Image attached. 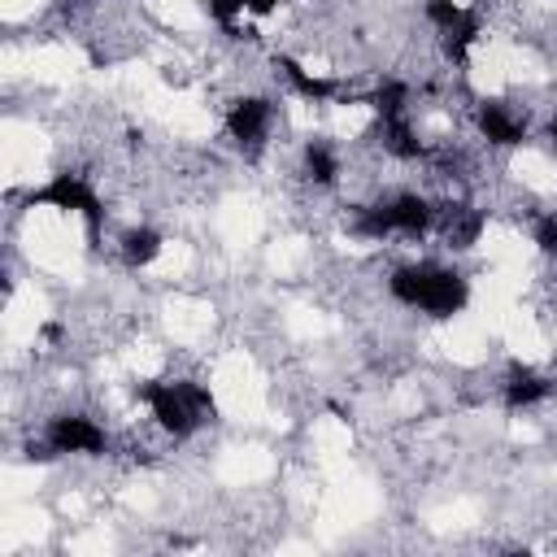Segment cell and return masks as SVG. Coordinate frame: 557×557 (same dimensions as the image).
<instances>
[{"instance_id":"obj_1","label":"cell","mask_w":557,"mask_h":557,"mask_svg":"<svg viewBox=\"0 0 557 557\" xmlns=\"http://www.w3.org/2000/svg\"><path fill=\"white\" fill-rule=\"evenodd\" d=\"M387 292H392L396 305L418 309V313H426L435 322H448L470 305V278L457 265H444V261L396 265L387 274Z\"/></svg>"},{"instance_id":"obj_2","label":"cell","mask_w":557,"mask_h":557,"mask_svg":"<svg viewBox=\"0 0 557 557\" xmlns=\"http://www.w3.org/2000/svg\"><path fill=\"white\" fill-rule=\"evenodd\" d=\"M135 396L148 405L152 422L174 440H187L218 418L213 392L196 379H148V383H135Z\"/></svg>"},{"instance_id":"obj_3","label":"cell","mask_w":557,"mask_h":557,"mask_svg":"<svg viewBox=\"0 0 557 557\" xmlns=\"http://www.w3.org/2000/svg\"><path fill=\"white\" fill-rule=\"evenodd\" d=\"M26 205H30V209L74 213V218H83V222H87V231H91V235L104 226V200L96 196V187H91L83 174H70V170H61V174H52L44 187H35V191L26 196Z\"/></svg>"},{"instance_id":"obj_4","label":"cell","mask_w":557,"mask_h":557,"mask_svg":"<svg viewBox=\"0 0 557 557\" xmlns=\"http://www.w3.org/2000/svg\"><path fill=\"white\" fill-rule=\"evenodd\" d=\"M270 122H274V100L270 96H235L226 104V135L244 152H261L265 148Z\"/></svg>"},{"instance_id":"obj_5","label":"cell","mask_w":557,"mask_h":557,"mask_svg":"<svg viewBox=\"0 0 557 557\" xmlns=\"http://www.w3.org/2000/svg\"><path fill=\"white\" fill-rule=\"evenodd\" d=\"M44 440L57 453H70V457H104V448H109L104 426L96 418H87V413H57V418H48Z\"/></svg>"},{"instance_id":"obj_6","label":"cell","mask_w":557,"mask_h":557,"mask_svg":"<svg viewBox=\"0 0 557 557\" xmlns=\"http://www.w3.org/2000/svg\"><path fill=\"white\" fill-rule=\"evenodd\" d=\"M474 131L492 148H522L527 144V117L513 113L505 100H479L474 104Z\"/></svg>"},{"instance_id":"obj_7","label":"cell","mask_w":557,"mask_h":557,"mask_svg":"<svg viewBox=\"0 0 557 557\" xmlns=\"http://www.w3.org/2000/svg\"><path fill=\"white\" fill-rule=\"evenodd\" d=\"M387 209V222H392V235H405V239H422L435 231V205L422 196V191H396L392 200H383Z\"/></svg>"},{"instance_id":"obj_8","label":"cell","mask_w":557,"mask_h":557,"mask_svg":"<svg viewBox=\"0 0 557 557\" xmlns=\"http://www.w3.org/2000/svg\"><path fill=\"white\" fill-rule=\"evenodd\" d=\"M553 392H557V383H553L548 374L522 366V361H513V366L505 370V383H500V400H505L509 413H518V409H535V405H544Z\"/></svg>"},{"instance_id":"obj_9","label":"cell","mask_w":557,"mask_h":557,"mask_svg":"<svg viewBox=\"0 0 557 557\" xmlns=\"http://www.w3.org/2000/svg\"><path fill=\"white\" fill-rule=\"evenodd\" d=\"M274 70H283V78L292 83V91H296L300 100H309V104H331V100L339 96V87H335L331 78L305 70V61H296V57H287V52H274Z\"/></svg>"},{"instance_id":"obj_10","label":"cell","mask_w":557,"mask_h":557,"mask_svg":"<svg viewBox=\"0 0 557 557\" xmlns=\"http://www.w3.org/2000/svg\"><path fill=\"white\" fill-rule=\"evenodd\" d=\"M435 222H440V231H444V244L448 248H474L479 244V235H483V209H470V205H448V209H440L435 213Z\"/></svg>"},{"instance_id":"obj_11","label":"cell","mask_w":557,"mask_h":557,"mask_svg":"<svg viewBox=\"0 0 557 557\" xmlns=\"http://www.w3.org/2000/svg\"><path fill=\"white\" fill-rule=\"evenodd\" d=\"M300 165H305V178H309L313 187H335V183H339V152H335L331 139H322V135L305 139Z\"/></svg>"},{"instance_id":"obj_12","label":"cell","mask_w":557,"mask_h":557,"mask_svg":"<svg viewBox=\"0 0 557 557\" xmlns=\"http://www.w3.org/2000/svg\"><path fill=\"white\" fill-rule=\"evenodd\" d=\"M379 135H383V148H387L396 161H422V157H426V144L418 139L409 113H405V117H387V122H379Z\"/></svg>"},{"instance_id":"obj_13","label":"cell","mask_w":557,"mask_h":557,"mask_svg":"<svg viewBox=\"0 0 557 557\" xmlns=\"http://www.w3.org/2000/svg\"><path fill=\"white\" fill-rule=\"evenodd\" d=\"M161 248H165V235L157 226H131V231H122V261L131 270L152 265L161 257Z\"/></svg>"},{"instance_id":"obj_14","label":"cell","mask_w":557,"mask_h":557,"mask_svg":"<svg viewBox=\"0 0 557 557\" xmlns=\"http://www.w3.org/2000/svg\"><path fill=\"white\" fill-rule=\"evenodd\" d=\"M370 109L379 113V122L405 117V113H409V83H405V78H383V83L370 91Z\"/></svg>"},{"instance_id":"obj_15","label":"cell","mask_w":557,"mask_h":557,"mask_svg":"<svg viewBox=\"0 0 557 557\" xmlns=\"http://www.w3.org/2000/svg\"><path fill=\"white\" fill-rule=\"evenodd\" d=\"M479 35H483V22H479V13L470 9V13H466L457 26H453V30H444V52H448V61H457V65H461V61H466V52L474 48V39H479Z\"/></svg>"},{"instance_id":"obj_16","label":"cell","mask_w":557,"mask_h":557,"mask_svg":"<svg viewBox=\"0 0 557 557\" xmlns=\"http://www.w3.org/2000/svg\"><path fill=\"white\" fill-rule=\"evenodd\" d=\"M470 9L461 4V0H422V17L444 35V30H453L461 17H466Z\"/></svg>"},{"instance_id":"obj_17","label":"cell","mask_w":557,"mask_h":557,"mask_svg":"<svg viewBox=\"0 0 557 557\" xmlns=\"http://www.w3.org/2000/svg\"><path fill=\"white\" fill-rule=\"evenodd\" d=\"M200 9L209 13V22H218L226 35H235V22L248 13V0H200Z\"/></svg>"},{"instance_id":"obj_18","label":"cell","mask_w":557,"mask_h":557,"mask_svg":"<svg viewBox=\"0 0 557 557\" xmlns=\"http://www.w3.org/2000/svg\"><path fill=\"white\" fill-rule=\"evenodd\" d=\"M531 244H535L544 257H557V213H540V218H535Z\"/></svg>"},{"instance_id":"obj_19","label":"cell","mask_w":557,"mask_h":557,"mask_svg":"<svg viewBox=\"0 0 557 557\" xmlns=\"http://www.w3.org/2000/svg\"><path fill=\"white\" fill-rule=\"evenodd\" d=\"M278 4L283 0H248V13L252 17H270V13H278Z\"/></svg>"},{"instance_id":"obj_20","label":"cell","mask_w":557,"mask_h":557,"mask_svg":"<svg viewBox=\"0 0 557 557\" xmlns=\"http://www.w3.org/2000/svg\"><path fill=\"white\" fill-rule=\"evenodd\" d=\"M544 135H548V148L557 152V117H548V131H544Z\"/></svg>"}]
</instances>
